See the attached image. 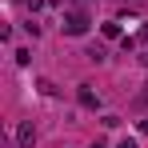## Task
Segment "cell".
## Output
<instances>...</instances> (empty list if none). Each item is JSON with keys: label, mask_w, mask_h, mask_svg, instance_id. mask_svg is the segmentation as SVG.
Instances as JSON below:
<instances>
[{"label": "cell", "mask_w": 148, "mask_h": 148, "mask_svg": "<svg viewBox=\"0 0 148 148\" xmlns=\"http://www.w3.org/2000/svg\"><path fill=\"white\" fill-rule=\"evenodd\" d=\"M16 144H20V148L36 144V128H32V124H20V128H16Z\"/></svg>", "instance_id": "7a4b0ae2"}, {"label": "cell", "mask_w": 148, "mask_h": 148, "mask_svg": "<svg viewBox=\"0 0 148 148\" xmlns=\"http://www.w3.org/2000/svg\"><path fill=\"white\" fill-rule=\"evenodd\" d=\"M64 32H68V36H84V32H88V16H84V12H64Z\"/></svg>", "instance_id": "6da1fadb"}, {"label": "cell", "mask_w": 148, "mask_h": 148, "mask_svg": "<svg viewBox=\"0 0 148 148\" xmlns=\"http://www.w3.org/2000/svg\"><path fill=\"white\" fill-rule=\"evenodd\" d=\"M144 40H148V28H144Z\"/></svg>", "instance_id": "ba28073f"}, {"label": "cell", "mask_w": 148, "mask_h": 148, "mask_svg": "<svg viewBox=\"0 0 148 148\" xmlns=\"http://www.w3.org/2000/svg\"><path fill=\"white\" fill-rule=\"evenodd\" d=\"M72 4H76V8H80V4H88V0H72Z\"/></svg>", "instance_id": "52a82bcc"}, {"label": "cell", "mask_w": 148, "mask_h": 148, "mask_svg": "<svg viewBox=\"0 0 148 148\" xmlns=\"http://www.w3.org/2000/svg\"><path fill=\"white\" fill-rule=\"evenodd\" d=\"M80 104H84V108H96V104H100V100H96V92H92L88 84H80Z\"/></svg>", "instance_id": "3957f363"}, {"label": "cell", "mask_w": 148, "mask_h": 148, "mask_svg": "<svg viewBox=\"0 0 148 148\" xmlns=\"http://www.w3.org/2000/svg\"><path fill=\"white\" fill-rule=\"evenodd\" d=\"M116 148H136V140H120V144H116Z\"/></svg>", "instance_id": "5b68a950"}, {"label": "cell", "mask_w": 148, "mask_h": 148, "mask_svg": "<svg viewBox=\"0 0 148 148\" xmlns=\"http://www.w3.org/2000/svg\"><path fill=\"white\" fill-rule=\"evenodd\" d=\"M124 4H132V8H140V4H148V0H124Z\"/></svg>", "instance_id": "8992f818"}, {"label": "cell", "mask_w": 148, "mask_h": 148, "mask_svg": "<svg viewBox=\"0 0 148 148\" xmlns=\"http://www.w3.org/2000/svg\"><path fill=\"white\" fill-rule=\"evenodd\" d=\"M84 56H88V60H104V48H100V44H92V48L84 52Z\"/></svg>", "instance_id": "277c9868"}]
</instances>
